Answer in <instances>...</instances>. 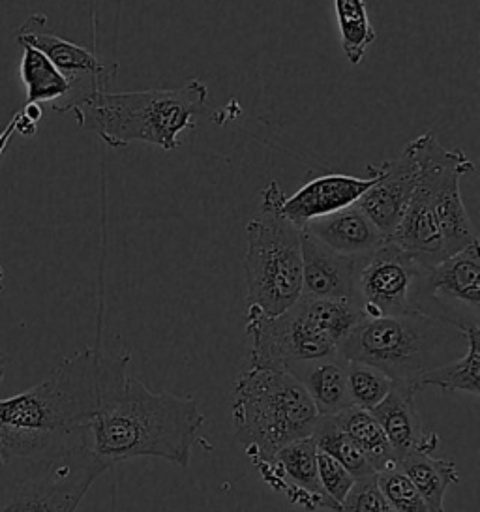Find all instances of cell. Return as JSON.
<instances>
[{
    "label": "cell",
    "instance_id": "obj_1",
    "mask_svg": "<svg viewBox=\"0 0 480 512\" xmlns=\"http://www.w3.org/2000/svg\"><path fill=\"white\" fill-rule=\"evenodd\" d=\"M128 364V351L113 357L85 347L38 385L0 398L4 454L34 456L89 443L90 421L124 387Z\"/></svg>",
    "mask_w": 480,
    "mask_h": 512
},
{
    "label": "cell",
    "instance_id": "obj_2",
    "mask_svg": "<svg viewBox=\"0 0 480 512\" xmlns=\"http://www.w3.org/2000/svg\"><path fill=\"white\" fill-rule=\"evenodd\" d=\"M203 424L205 415L192 396L154 392L128 376L92 417L90 449L111 467L134 458H162L188 467Z\"/></svg>",
    "mask_w": 480,
    "mask_h": 512
},
{
    "label": "cell",
    "instance_id": "obj_3",
    "mask_svg": "<svg viewBox=\"0 0 480 512\" xmlns=\"http://www.w3.org/2000/svg\"><path fill=\"white\" fill-rule=\"evenodd\" d=\"M209 87L190 79L179 89L137 92L96 91L72 107L79 128L92 132L113 149L147 143L175 151L184 132L207 115Z\"/></svg>",
    "mask_w": 480,
    "mask_h": 512
},
{
    "label": "cell",
    "instance_id": "obj_4",
    "mask_svg": "<svg viewBox=\"0 0 480 512\" xmlns=\"http://www.w3.org/2000/svg\"><path fill=\"white\" fill-rule=\"evenodd\" d=\"M467 346L464 331L424 314L360 319L338 346L342 361L364 362L394 385L419 387L428 370L456 359Z\"/></svg>",
    "mask_w": 480,
    "mask_h": 512
},
{
    "label": "cell",
    "instance_id": "obj_5",
    "mask_svg": "<svg viewBox=\"0 0 480 512\" xmlns=\"http://www.w3.org/2000/svg\"><path fill=\"white\" fill-rule=\"evenodd\" d=\"M231 415L235 436L252 464L267 462L302 437H312L319 413L297 377L284 370L257 368L233 383Z\"/></svg>",
    "mask_w": 480,
    "mask_h": 512
},
{
    "label": "cell",
    "instance_id": "obj_6",
    "mask_svg": "<svg viewBox=\"0 0 480 512\" xmlns=\"http://www.w3.org/2000/svg\"><path fill=\"white\" fill-rule=\"evenodd\" d=\"M284 197L280 184L270 182L261 192L259 214L246 226L248 306L267 316L289 310L302 293V231L280 212Z\"/></svg>",
    "mask_w": 480,
    "mask_h": 512
},
{
    "label": "cell",
    "instance_id": "obj_7",
    "mask_svg": "<svg viewBox=\"0 0 480 512\" xmlns=\"http://www.w3.org/2000/svg\"><path fill=\"white\" fill-rule=\"evenodd\" d=\"M111 466L89 443L0 460V512H75Z\"/></svg>",
    "mask_w": 480,
    "mask_h": 512
},
{
    "label": "cell",
    "instance_id": "obj_8",
    "mask_svg": "<svg viewBox=\"0 0 480 512\" xmlns=\"http://www.w3.org/2000/svg\"><path fill=\"white\" fill-rule=\"evenodd\" d=\"M407 149L417 162V186L411 201L432 212L447 256L479 242V233L465 211L460 181L475 166L460 149H445L432 132L413 139Z\"/></svg>",
    "mask_w": 480,
    "mask_h": 512
},
{
    "label": "cell",
    "instance_id": "obj_9",
    "mask_svg": "<svg viewBox=\"0 0 480 512\" xmlns=\"http://www.w3.org/2000/svg\"><path fill=\"white\" fill-rule=\"evenodd\" d=\"M246 334L252 366L257 368L293 372L302 364L338 357V344L323 331L304 299L278 316L248 306Z\"/></svg>",
    "mask_w": 480,
    "mask_h": 512
},
{
    "label": "cell",
    "instance_id": "obj_10",
    "mask_svg": "<svg viewBox=\"0 0 480 512\" xmlns=\"http://www.w3.org/2000/svg\"><path fill=\"white\" fill-rule=\"evenodd\" d=\"M424 267L394 242H383L374 252L359 257L353 301L362 319L417 314Z\"/></svg>",
    "mask_w": 480,
    "mask_h": 512
},
{
    "label": "cell",
    "instance_id": "obj_11",
    "mask_svg": "<svg viewBox=\"0 0 480 512\" xmlns=\"http://www.w3.org/2000/svg\"><path fill=\"white\" fill-rule=\"evenodd\" d=\"M479 242L426 269L420 284L417 314L435 317L456 329L479 327Z\"/></svg>",
    "mask_w": 480,
    "mask_h": 512
},
{
    "label": "cell",
    "instance_id": "obj_12",
    "mask_svg": "<svg viewBox=\"0 0 480 512\" xmlns=\"http://www.w3.org/2000/svg\"><path fill=\"white\" fill-rule=\"evenodd\" d=\"M15 42L27 44L44 53L49 62L57 68L60 76L70 85V92L64 100L53 104V111L68 113L72 107L96 91H105V87L117 77L119 66L105 62L92 53L89 47L79 46L51 31L49 21L44 14H32L15 31Z\"/></svg>",
    "mask_w": 480,
    "mask_h": 512
},
{
    "label": "cell",
    "instance_id": "obj_13",
    "mask_svg": "<svg viewBox=\"0 0 480 512\" xmlns=\"http://www.w3.org/2000/svg\"><path fill=\"white\" fill-rule=\"evenodd\" d=\"M255 467L272 490L285 494L300 509L342 512V507L327 496L319 481L314 437H302L287 443L270 460L259 462Z\"/></svg>",
    "mask_w": 480,
    "mask_h": 512
},
{
    "label": "cell",
    "instance_id": "obj_14",
    "mask_svg": "<svg viewBox=\"0 0 480 512\" xmlns=\"http://www.w3.org/2000/svg\"><path fill=\"white\" fill-rule=\"evenodd\" d=\"M375 182L357 201L362 212L370 218L381 235L389 239L394 229L402 222L409 201L417 186V162L411 151H405L387 160L381 166H368Z\"/></svg>",
    "mask_w": 480,
    "mask_h": 512
},
{
    "label": "cell",
    "instance_id": "obj_15",
    "mask_svg": "<svg viewBox=\"0 0 480 512\" xmlns=\"http://www.w3.org/2000/svg\"><path fill=\"white\" fill-rule=\"evenodd\" d=\"M374 182V175H370L368 179L351 175L315 177L299 188L293 196L284 197V201L280 203V212L302 231L312 220L355 205Z\"/></svg>",
    "mask_w": 480,
    "mask_h": 512
},
{
    "label": "cell",
    "instance_id": "obj_16",
    "mask_svg": "<svg viewBox=\"0 0 480 512\" xmlns=\"http://www.w3.org/2000/svg\"><path fill=\"white\" fill-rule=\"evenodd\" d=\"M413 385H394L389 394L372 409L381 424L396 458H404L411 452L434 454L439 447V436L422 428Z\"/></svg>",
    "mask_w": 480,
    "mask_h": 512
},
{
    "label": "cell",
    "instance_id": "obj_17",
    "mask_svg": "<svg viewBox=\"0 0 480 512\" xmlns=\"http://www.w3.org/2000/svg\"><path fill=\"white\" fill-rule=\"evenodd\" d=\"M302 299H351L359 257L340 256L325 244L300 233Z\"/></svg>",
    "mask_w": 480,
    "mask_h": 512
},
{
    "label": "cell",
    "instance_id": "obj_18",
    "mask_svg": "<svg viewBox=\"0 0 480 512\" xmlns=\"http://www.w3.org/2000/svg\"><path fill=\"white\" fill-rule=\"evenodd\" d=\"M302 231L325 244L332 252L347 257L366 256L387 241L357 203L312 220Z\"/></svg>",
    "mask_w": 480,
    "mask_h": 512
},
{
    "label": "cell",
    "instance_id": "obj_19",
    "mask_svg": "<svg viewBox=\"0 0 480 512\" xmlns=\"http://www.w3.org/2000/svg\"><path fill=\"white\" fill-rule=\"evenodd\" d=\"M289 374H293L304 385L319 417H332L353 406L347 387L345 362L340 357L308 362L297 366Z\"/></svg>",
    "mask_w": 480,
    "mask_h": 512
},
{
    "label": "cell",
    "instance_id": "obj_20",
    "mask_svg": "<svg viewBox=\"0 0 480 512\" xmlns=\"http://www.w3.org/2000/svg\"><path fill=\"white\" fill-rule=\"evenodd\" d=\"M332 417L342 428L345 436L349 437L368 458V462L374 466L375 473L398 467L396 452L390 447L389 439L370 409L349 406Z\"/></svg>",
    "mask_w": 480,
    "mask_h": 512
},
{
    "label": "cell",
    "instance_id": "obj_21",
    "mask_svg": "<svg viewBox=\"0 0 480 512\" xmlns=\"http://www.w3.org/2000/svg\"><path fill=\"white\" fill-rule=\"evenodd\" d=\"M398 467L413 482V486L419 490L420 496L424 497L432 511L445 512V494L449 486L460 481L454 462L435 458L432 454L411 452L398 460Z\"/></svg>",
    "mask_w": 480,
    "mask_h": 512
},
{
    "label": "cell",
    "instance_id": "obj_22",
    "mask_svg": "<svg viewBox=\"0 0 480 512\" xmlns=\"http://www.w3.org/2000/svg\"><path fill=\"white\" fill-rule=\"evenodd\" d=\"M464 334L467 342L464 355L422 374L419 379L420 389L437 387L445 394L465 392L479 398L480 327L465 329Z\"/></svg>",
    "mask_w": 480,
    "mask_h": 512
},
{
    "label": "cell",
    "instance_id": "obj_23",
    "mask_svg": "<svg viewBox=\"0 0 480 512\" xmlns=\"http://www.w3.org/2000/svg\"><path fill=\"white\" fill-rule=\"evenodd\" d=\"M23 57L19 64V76L23 81V87L27 91V104H44L51 102L57 104L64 100L70 92V85L59 70L49 62L44 53L38 49L21 44Z\"/></svg>",
    "mask_w": 480,
    "mask_h": 512
},
{
    "label": "cell",
    "instance_id": "obj_24",
    "mask_svg": "<svg viewBox=\"0 0 480 512\" xmlns=\"http://www.w3.org/2000/svg\"><path fill=\"white\" fill-rule=\"evenodd\" d=\"M312 437L317 451L329 454L330 458L342 464L357 481L377 475L374 466L360 452L359 447L345 436L342 428L334 421V417H319Z\"/></svg>",
    "mask_w": 480,
    "mask_h": 512
},
{
    "label": "cell",
    "instance_id": "obj_25",
    "mask_svg": "<svg viewBox=\"0 0 480 512\" xmlns=\"http://www.w3.org/2000/svg\"><path fill=\"white\" fill-rule=\"evenodd\" d=\"M334 10L338 17V31L342 40L345 59L351 64H360L368 47L377 38L364 0H334Z\"/></svg>",
    "mask_w": 480,
    "mask_h": 512
},
{
    "label": "cell",
    "instance_id": "obj_26",
    "mask_svg": "<svg viewBox=\"0 0 480 512\" xmlns=\"http://www.w3.org/2000/svg\"><path fill=\"white\" fill-rule=\"evenodd\" d=\"M345 376H347L351 404L362 409H370V411L394 387L392 379L387 374L364 362H345Z\"/></svg>",
    "mask_w": 480,
    "mask_h": 512
},
{
    "label": "cell",
    "instance_id": "obj_27",
    "mask_svg": "<svg viewBox=\"0 0 480 512\" xmlns=\"http://www.w3.org/2000/svg\"><path fill=\"white\" fill-rule=\"evenodd\" d=\"M381 494L398 512H434L430 505L420 496L400 467H392L375 475Z\"/></svg>",
    "mask_w": 480,
    "mask_h": 512
},
{
    "label": "cell",
    "instance_id": "obj_28",
    "mask_svg": "<svg viewBox=\"0 0 480 512\" xmlns=\"http://www.w3.org/2000/svg\"><path fill=\"white\" fill-rule=\"evenodd\" d=\"M317 475L327 496L342 507L345 497L349 496L357 479L342 464H338L329 454L321 451H317Z\"/></svg>",
    "mask_w": 480,
    "mask_h": 512
},
{
    "label": "cell",
    "instance_id": "obj_29",
    "mask_svg": "<svg viewBox=\"0 0 480 512\" xmlns=\"http://www.w3.org/2000/svg\"><path fill=\"white\" fill-rule=\"evenodd\" d=\"M342 512H398L381 494L375 477L355 482L342 503Z\"/></svg>",
    "mask_w": 480,
    "mask_h": 512
},
{
    "label": "cell",
    "instance_id": "obj_30",
    "mask_svg": "<svg viewBox=\"0 0 480 512\" xmlns=\"http://www.w3.org/2000/svg\"><path fill=\"white\" fill-rule=\"evenodd\" d=\"M15 119V134H21L23 137L36 136L38 132V124L29 121L21 111H17L14 115Z\"/></svg>",
    "mask_w": 480,
    "mask_h": 512
},
{
    "label": "cell",
    "instance_id": "obj_31",
    "mask_svg": "<svg viewBox=\"0 0 480 512\" xmlns=\"http://www.w3.org/2000/svg\"><path fill=\"white\" fill-rule=\"evenodd\" d=\"M15 136V119L12 117V121L8 122L6 126H4V130L0 132V158H2V154L6 152L8 149V145H10V141H12V137Z\"/></svg>",
    "mask_w": 480,
    "mask_h": 512
},
{
    "label": "cell",
    "instance_id": "obj_32",
    "mask_svg": "<svg viewBox=\"0 0 480 512\" xmlns=\"http://www.w3.org/2000/svg\"><path fill=\"white\" fill-rule=\"evenodd\" d=\"M21 113L29 119V121L38 122L42 121V117H44V109L40 104H25V107L21 109Z\"/></svg>",
    "mask_w": 480,
    "mask_h": 512
},
{
    "label": "cell",
    "instance_id": "obj_33",
    "mask_svg": "<svg viewBox=\"0 0 480 512\" xmlns=\"http://www.w3.org/2000/svg\"><path fill=\"white\" fill-rule=\"evenodd\" d=\"M8 362H10V355H8V353H4V351L0 349V383H2V379H4V374H6Z\"/></svg>",
    "mask_w": 480,
    "mask_h": 512
},
{
    "label": "cell",
    "instance_id": "obj_34",
    "mask_svg": "<svg viewBox=\"0 0 480 512\" xmlns=\"http://www.w3.org/2000/svg\"><path fill=\"white\" fill-rule=\"evenodd\" d=\"M4 284H6V274H4V269H2V265H0V293H2V289H4Z\"/></svg>",
    "mask_w": 480,
    "mask_h": 512
},
{
    "label": "cell",
    "instance_id": "obj_35",
    "mask_svg": "<svg viewBox=\"0 0 480 512\" xmlns=\"http://www.w3.org/2000/svg\"><path fill=\"white\" fill-rule=\"evenodd\" d=\"M2 458H6V454H4V447H2V441H0V460Z\"/></svg>",
    "mask_w": 480,
    "mask_h": 512
}]
</instances>
